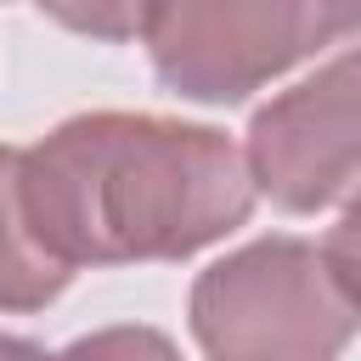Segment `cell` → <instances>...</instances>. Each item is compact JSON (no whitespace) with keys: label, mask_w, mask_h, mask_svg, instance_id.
<instances>
[{"label":"cell","mask_w":361,"mask_h":361,"mask_svg":"<svg viewBox=\"0 0 361 361\" xmlns=\"http://www.w3.org/2000/svg\"><path fill=\"white\" fill-rule=\"evenodd\" d=\"M23 186L62 265L186 259L254 214V169L209 124L85 113L23 152Z\"/></svg>","instance_id":"cell-1"},{"label":"cell","mask_w":361,"mask_h":361,"mask_svg":"<svg viewBox=\"0 0 361 361\" xmlns=\"http://www.w3.org/2000/svg\"><path fill=\"white\" fill-rule=\"evenodd\" d=\"M355 327V299L305 237H259L192 288V333L209 361H333Z\"/></svg>","instance_id":"cell-2"},{"label":"cell","mask_w":361,"mask_h":361,"mask_svg":"<svg viewBox=\"0 0 361 361\" xmlns=\"http://www.w3.org/2000/svg\"><path fill=\"white\" fill-rule=\"evenodd\" d=\"M350 34H361V0H158L147 45L169 90L243 102Z\"/></svg>","instance_id":"cell-3"},{"label":"cell","mask_w":361,"mask_h":361,"mask_svg":"<svg viewBox=\"0 0 361 361\" xmlns=\"http://www.w3.org/2000/svg\"><path fill=\"white\" fill-rule=\"evenodd\" d=\"M243 158L254 186L288 214L361 197V45L259 107Z\"/></svg>","instance_id":"cell-4"},{"label":"cell","mask_w":361,"mask_h":361,"mask_svg":"<svg viewBox=\"0 0 361 361\" xmlns=\"http://www.w3.org/2000/svg\"><path fill=\"white\" fill-rule=\"evenodd\" d=\"M73 265H62L28 209L23 152L0 147V310H39L68 288Z\"/></svg>","instance_id":"cell-5"},{"label":"cell","mask_w":361,"mask_h":361,"mask_svg":"<svg viewBox=\"0 0 361 361\" xmlns=\"http://www.w3.org/2000/svg\"><path fill=\"white\" fill-rule=\"evenodd\" d=\"M34 6L90 39H135L158 17V0H34Z\"/></svg>","instance_id":"cell-6"},{"label":"cell","mask_w":361,"mask_h":361,"mask_svg":"<svg viewBox=\"0 0 361 361\" xmlns=\"http://www.w3.org/2000/svg\"><path fill=\"white\" fill-rule=\"evenodd\" d=\"M62 361H180V350L158 327H107L79 338Z\"/></svg>","instance_id":"cell-7"},{"label":"cell","mask_w":361,"mask_h":361,"mask_svg":"<svg viewBox=\"0 0 361 361\" xmlns=\"http://www.w3.org/2000/svg\"><path fill=\"white\" fill-rule=\"evenodd\" d=\"M322 259H327V271L338 276V288H344V293L355 299V310H361V197H350V209H344L338 226L327 231Z\"/></svg>","instance_id":"cell-8"},{"label":"cell","mask_w":361,"mask_h":361,"mask_svg":"<svg viewBox=\"0 0 361 361\" xmlns=\"http://www.w3.org/2000/svg\"><path fill=\"white\" fill-rule=\"evenodd\" d=\"M0 361H62V355H45L39 344H28V338H11V333H0Z\"/></svg>","instance_id":"cell-9"}]
</instances>
